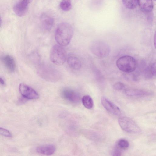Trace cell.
I'll list each match as a JSON object with an SVG mask.
<instances>
[{"label":"cell","mask_w":156,"mask_h":156,"mask_svg":"<svg viewBox=\"0 0 156 156\" xmlns=\"http://www.w3.org/2000/svg\"><path fill=\"white\" fill-rule=\"evenodd\" d=\"M73 34L72 26L66 22L62 23L56 29L55 38L58 44L62 46L68 45L70 43Z\"/></svg>","instance_id":"obj_1"},{"label":"cell","mask_w":156,"mask_h":156,"mask_svg":"<svg viewBox=\"0 0 156 156\" xmlns=\"http://www.w3.org/2000/svg\"><path fill=\"white\" fill-rule=\"evenodd\" d=\"M50 58L54 64L57 65H62L67 58L66 51L62 46L58 44L55 45L51 50Z\"/></svg>","instance_id":"obj_4"},{"label":"cell","mask_w":156,"mask_h":156,"mask_svg":"<svg viewBox=\"0 0 156 156\" xmlns=\"http://www.w3.org/2000/svg\"><path fill=\"white\" fill-rule=\"evenodd\" d=\"M1 60L6 69L11 72H13L16 68V63L13 58L9 55H5L1 58Z\"/></svg>","instance_id":"obj_14"},{"label":"cell","mask_w":156,"mask_h":156,"mask_svg":"<svg viewBox=\"0 0 156 156\" xmlns=\"http://www.w3.org/2000/svg\"></svg>","instance_id":"obj_29"},{"label":"cell","mask_w":156,"mask_h":156,"mask_svg":"<svg viewBox=\"0 0 156 156\" xmlns=\"http://www.w3.org/2000/svg\"><path fill=\"white\" fill-rule=\"evenodd\" d=\"M154 45L155 48L156 49V31L155 33L154 39Z\"/></svg>","instance_id":"obj_26"},{"label":"cell","mask_w":156,"mask_h":156,"mask_svg":"<svg viewBox=\"0 0 156 156\" xmlns=\"http://www.w3.org/2000/svg\"><path fill=\"white\" fill-rule=\"evenodd\" d=\"M118 121L121 128L126 132L137 133L141 131L140 129L136 123L129 117H120Z\"/></svg>","instance_id":"obj_6"},{"label":"cell","mask_w":156,"mask_h":156,"mask_svg":"<svg viewBox=\"0 0 156 156\" xmlns=\"http://www.w3.org/2000/svg\"><path fill=\"white\" fill-rule=\"evenodd\" d=\"M125 93L126 96L129 97H143L151 94L149 91L138 89H127L125 91Z\"/></svg>","instance_id":"obj_15"},{"label":"cell","mask_w":156,"mask_h":156,"mask_svg":"<svg viewBox=\"0 0 156 156\" xmlns=\"http://www.w3.org/2000/svg\"><path fill=\"white\" fill-rule=\"evenodd\" d=\"M116 65L120 70L127 73L133 72L136 67L135 59L129 55H124L119 57L116 61Z\"/></svg>","instance_id":"obj_3"},{"label":"cell","mask_w":156,"mask_h":156,"mask_svg":"<svg viewBox=\"0 0 156 156\" xmlns=\"http://www.w3.org/2000/svg\"><path fill=\"white\" fill-rule=\"evenodd\" d=\"M0 84L2 85H4L5 84L4 80L1 77L0 78Z\"/></svg>","instance_id":"obj_27"},{"label":"cell","mask_w":156,"mask_h":156,"mask_svg":"<svg viewBox=\"0 0 156 156\" xmlns=\"http://www.w3.org/2000/svg\"><path fill=\"white\" fill-rule=\"evenodd\" d=\"M67 59L68 65L72 69L78 70L81 69L82 66L81 62L76 55L70 54L67 57Z\"/></svg>","instance_id":"obj_12"},{"label":"cell","mask_w":156,"mask_h":156,"mask_svg":"<svg viewBox=\"0 0 156 156\" xmlns=\"http://www.w3.org/2000/svg\"><path fill=\"white\" fill-rule=\"evenodd\" d=\"M154 0L155 1H156V0Z\"/></svg>","instance_id":"obj_28"},{"label":"cell","mask_w":156,"mask_h":156,"mask_svg":"<svg viewBox=\"0 0 156 156\" xmlns=\"http://www.w3.org/2000/svg\"><path fill=\"white\" fill-rule=\"evenodd\" d=\"M55 151V147L51 144L41 145L38 147L36 149V152L37 153L46 155H52Z\"/></svg>","instance_id":"obj_13"},{"label":"cell","mask_w":156,"mask_h":156,"mask_svg":"<svg viewBox=\"0 0 156 156\" xmlns=\"http://www.w3.org/2000/svg\"><path fill=\"white\" fill-rule=\"evenodd\" d=\"M138 4L141 10L145 13L151 12L153 8L152 0H138Z\"/></svg>","instance_id":"obj_16"},{"label":"cell","mask_w":156,"mask_h":156,"mask_svg":"<svg viewBox=\"0 0 156 156\" xmlns=\"http://www.w3.org/2000/svg\"><path fill=\"white\" fill-rule=\"evenodd\" d=\"M129 146L128 141L126 140L122 139L119 140L117 143V146L120 149L125 150L127 149Z\"/></svg>","instance_id":"obj_20"},{"label":"cell","mask_w":156,"mask_h":156,"mask_svg":"<svg viewBox=\"0 0 156 156\" xmlns=\"http://www.w3.org/2000/svg\"><path fill=\"white\" fill-rule=\"evenodd\" d=\"M144 74L145 77L147 78H151L154 76L151 70V65L147 67L145 69Z\"/></svg>","instance_id":"obj_21"},{"label":"cell","mask_w":156,"mask_h":156,"mask_svg":"<svg viewBox=\"0 0 156 156\" xmlns=\"http://www.w3.org/2000/svg\"><path fill=\"white\" fill-rule=\"evenodd\" d=\"M0 133L2 136L8 137H11L12 136L11 133L7 129L0 127Z\"/></svg>","instance_id":"obj_22"},{"label":"cell","mask_w":156,"mask_h":156,"mask_svg":"<svg viewBox=\"0 0 156 156\" xmlns=\"http://www.w3.org/2000/svg\"><path fill=\"white\" fill-rule=\"evenodd\" d=\"M40 20L42 28L48 31L51 30L54 23L53 19L46 14L44 13L41 15Z\"/></svg>","instance_id":"obj_11"},{"label":"cell","mask_w":156,"mask_h":156,"mask_svg":"<svg viewBox=\"0 0 156 156\" xmlns=\"http://www.w3.org/2000/svg\"><path fill=\"white\" fill-rule=\"evenodd\" d=\"M82 101L84 106L88 109H90L93 106V100L89 95H86L83 96L82 98Z\"/></svg>","instance_id":"obj_17"},{"label":"cell","mask_w":156,"mask_h":156,"mask_svg":"<svg viewBox=\"0 0 156 156\" xmlns=\"http://www.w3.org/2000/svg\"><path fill=\"white\" fill-rule=\"evenodd\" d=\"M113 88L116 90H121L125 88V85L121 82H117L114 84Z\"/></svg>","instance_id":"obj_23"},{"label":"cell","mask_w":156,"mask_h":156,"mask_svg":"<svg viewBox=\"0 0 156 156\" xmlns=\"http://www.w3.org/2000/svg\"><path fill=\"white\" fill-rule=\"evenodd\" d=\"M33 0H20L14 5L13 10L18 16H25L28 10L29 5Z\"/></svg>","instance_id":"obj_8"},{"label":"cell","mask_w":156,"mask_h":156,"mask_svg":"<svg viewBox=\"0 0 156 156\" xmlns=\"http://www.w3.org/2000/svg\"><path fill=\"white\" fill-rule=\"evenodd\" d=\"M62 97L65 100L73 103L80 101V96L79 94L74 90L69 88H65L61 91Z\"/></svg>","instance_id":"obj_10"},{"label":"cell","mask_w":156,"mask_h":156,"mask_svg":"<svg viewBox=\"0 0 156 156\" xmlns=\"http://www.w3.org/2000/svg\"><path fill=\"white\" fill-rule=\"evenodd\" d=\"M125 6L129 9L136 8L138 4V0H122Z\"/></svg>","instance_id":"obj_19"},{"label":"cell","mask_w":156,"mask_h":156,"mask_svg":"<svg viewBox=\"0 0 156 156\" xmlns=\"http://www.w3.org/2000/svg\"><path fill=\"white\" fill-rule=\"evenodd\" d=\"M38 75L44 80L50 82H56L61 78V73L56 68L50 65L41 64L37 69Z\"/></svg>","instance_id":"obj_2"},{"label":"cell","mask_w":156,"mask_h":156,"mask_svg":"<svg viewBox=\"0 0 156 156\" xmlns=\"http://www.w3.org/2000/svg\"><path fill=\"white\" fill-rule=\"evenodd\" d=\"M101 102L103 107L111 113L117 116L121 115V111L119 107L106 97H102Z\"/></svg>","instance_id":"obj_9"},{"label":"cell","mask_w":156,"mask_h":156,"mask_svg":"<svg viewBox=\"0 0 156 156\" xmlns=\"http://www.w3.org/2000/svg\"><path fill=\"white\" fill-rule=\"evenodd\" d=\"M59 6L63 11H69L72 7L71 1L70 0H62L60 2Z\"/></svg>","instance_id":"obj_18"},{"label":"cell","mask_w":156,"mask_h":156,"mask_svg":"<svg viewBox=\"0 0 156 156\" xmlns=\"http://www.w3.org/2000/svg\"><path fill=\"white\" fill-rule=\"evenodd\" d=\"M151 67L153 76H156V62L151 65Z\"/></svg>","instance_id":"obj_24"},{"label":"cell","mask_w":156,"mask_h":156,"mask_svg":"<svg viewBox=\"0 0 156 156\" xmlns=\"http://www.w3.org/2000/svg\"><path fill=\"white\" fill-rule=\"evenodd\" d=\"M20 92L23 97L28 99H36L39 98L37 92L31 87L21 83L19 86Z\"/></svg>","instance_id":"obj_7"},{"label":"cell","mask_w":156,"mask_h":156,"mask_svg":"<svg viewBox=\"0 0 156 156\" xmlns=\"http://www.w3.org/2000/svg\"><path fill=\"white\" fill-rule=\"evenodd\" d=\"M92 53L96 56L101 58L107 56L110 54L111 49L106 42L100 40L93 41L90 45Z\"/></svg>","instance_id":"obj_5"},{"label":"cell","mask_w":156,"mask_h":156,"mask_svg":"<svg viewBox=\"0 0 156 156\" xmlns=\"http://www.w3.org/2000/svg\"><path fill=\"white\" fill-rule=\"evenodd\" d=\"M121 151L118 149H115L112 153L113 155V156H120L121 155Z\"/></svg>","instance_id":"obj_25"}]
</instances>
